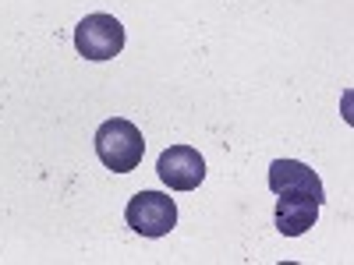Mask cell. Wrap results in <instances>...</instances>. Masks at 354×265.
I'll list each match as a JSON object with an SVG mask.
<instances>
[{
  "mask_svg": "<svg viewBox=\"0 0 354 265\" xmlns=\"http://www.w3.org/2000/svg\"><path fill=\"white\" fill-rule=\"evenodd\" d=\"M96 156L103 159L106 170L113 173H131L138 170L142 156H145V141H142V131L124 121V117H110V121L100 124L96 131Z\"/></svg>",
  "mask_w": 354,
  "mask_h": 265,
  "instance_id": "6da1fadb",
  "label": "cell"
},
{
  "mask_svg": "<svg viewBox=\"0 0 354 265\" xmlns=\"http://www.w3.org/2000/svg\"><path fill=\"white\" fill-rule=\"evenodd\" d=\"M75 50L85 61H113L124 50V25L113 14H88L75 28Z\"/></svg>",
  "mask_w": 354,
  "mask_h": 265,
  "instance_id": "7a4b0ae2",
  "label": "cell"
},
{
  "mask_svg": "<svg viewBox=\"0 0 354 265\" xmlns=\"http://www.w3.org/2000/svg\"><path fill=\"white\" fill-rule=\"evenodd\" d=\"M124 219L135 233H142V237H167L177 226V205L163 191H138L128 202Z\"/></svg>",
  "mask_w": 354,
  "mask_h": 265,
  "instance_id": "3957f363",
  "label": "cell"
},
{
  "mask_svg": "<svg viewBox=\"0 0 354 265\" xmlns=\"http://www.w3.org/2000/svg\"><path fill=\"white\" fill-rule=\"evenodd\" d=\"M156 173L174 191H195L205 181V159H202L198 149H192V145H170V149L160 153Z\"/></svg>",
  "mask_w": 354,
  "mask_h": 265,
  "instance_id": "277c9868",
  "label": "cell"
},
{
  "mask_svg": "<svg viewBox=\"0 0 354 265\" xmlns=\"http://www.w3.org/2000/svg\"><path fill=\"white\" fill-rule=\"evenodd\" d=\"M270 191L273 195H287V198H308L315 205L326 202V191H322L319 173L308 170L298 159H277L270 166Z\"/></svg>",
  "mask_w": 354,
  "mask_h": 265,
  "instance_id": "5b68a950",
  "label": "cell"
},
{
  "mask_svg": "<svg viewBox=\"0 0 354 265\" xmlns=\"http://www.w3.org/2000/svg\"><path fill=\"white\" fill-rule=\"evenodd\" d=\"M277 230L283 233V237H301L305 230H312L315 226V219H319V205L315 202H308V198H287V195H280V202H277Z\"/></svg>",
  "mask_w": 354,
  "mask_h": 265,
  "instance_id": "8992f818",
  "label": "cell"
}]
</instances>
